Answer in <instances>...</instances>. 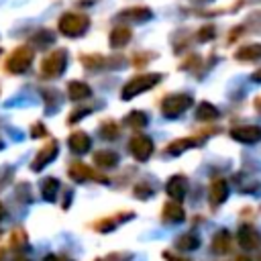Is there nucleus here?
I'll return each instance as SVG.
<instances>
[{"mask_svg":"<svg viewBox=\"0 0 261 261\" xmlns=\"http://www.w3.org/2000/svg\"><path fill=\"white\" fill-rule=\"evenodd\" d=\"M31 135H33V137H43V135H45V126H43V124H35Z\"/></svg>","mask_w":261,"mask_h":261,"instance_id":"nucleus-32","label":"nucleus"},{"mask_svg":"<svg viewBox=\"0 0 261 261\" xmlns=\"http://www.w3.org/2000/svg\"><path fill=\"white\" fill-rule=\"evenodd\" d=\"M130 37H133V33H130L128 27H114L112 33H110V45L114 49H120L130 41Z\"/></svg>","mask_w":261,"mask_h":261,"instance_id":"nucleus-17","label":"nucleus"},{"mask_svg":"<svg viewBox=\"0 0 261 261\" xmlns=\"http://www.w3.org/2000/svg\"><path fill=\"white\" fill-rule=\"evenodd\" d=\"M212 251L216 255H224V253L230 251V232L228 230L222 228V230H218L214 234V239H212Z\"/></svg>","mask_w":261,"mask_h":261,"instance_id":"nucleus-16","label":"nucleus"},{"mask_svg":"<svg viewBox=\"0 0 261 261\" xmlns=\"http://www.w3.org/2000/svg\"><path fill=\"white\" fill-rule=\"evenodd\" d=\"M239 243H241V247H243L245 251H253V249H257V247L261 245V237H259V232H257L253 226L245 224V226H241V230H239Z\"/></svg>","mask_w":261,"mask_h":261,"instance_id":"nucleus-12","label":"nucleus"},{"mask_svg":"<svg viewBox=\"0 0 261 261\" xmlns=\"http://www.w3.org/2000/svg\"><path fill=\"white\" fill-rule=\"evenodd\" d=\"M196 145H198V139H196V137L175 139V141H171V143L167 145V153H169V155H179V153H184V151H188V149H192V147H196Z\"/></svg>","mask_w":261,"mask_h":261,"instance_id":"nucleus-18","label":"nucleus"},{"mask_svg":"<svg viewBox=\"0 0 261 261\" xmlns=\"http://www.w3.org/2000/svg\"><path fill=\"white\" fill-rule=\"evenodd\" d=\"M135 196L141 198V200H145V198H151V196H153V190H151L147 184H139V186L135 188Z\"/></svg>","mask_w":261,"mask_h":261,"instance_id":"nucleus-29","label":"nucleus"},{"mask_svg":"<svg viewBox=\"0 0 261 261\" xmlns=\"http://www.w3.org/2000/svg\"><path fill=\"white\" fill-rule=\"evenodd\" d=\"M69 177L75 179V181H86V179H96V181H102V184L108 181L106 177L98 175L94 169H90L86 163H80V161L71 163V167H69Z\"/></svg>","mask_w":261,"mask_h":261,"instance_id":"nucleus-8","label":"nucleus"},{"mask_svg":"<svg viewBox=\"0 0 261 261\" xmlns=\"http://www.w3.org/2000/svg\"><path fill=\"white\" fill-rule=\"evenodd\" d=\"M57 188H59V181L55 177H47L43 181V196H45V200H55Z\"/></svg>","mask_w":261,"mask_h":261,"instance_id":"nucleus-27","label":"nucleus"},{"mask_svg":"<svg viewBox=\"0 0 261 261\" xmlns=\"http://www.w3.org/2000/svg\"><path fill=\"white\" fill-rule=\"evenodd\" d=\"M202 2H206V0H202Z\"/></svg>","mask_w":261,"mask_h":261,"instance_id":"nucleus-38","label":"nucleus"},{"mask_svg":"<svg viewBox=\"0 0 261 261\" xmlns=\"http://www.w3.org/2000/svg\"><path fill=\"white\" fill-rule=\"evenodd\" d=\"M237 261H249V259H247V257H239Z\"/></svg>","mask_w":261,"mask_h":261,"instance_id":"nucleus-36","label":"nucleus"},{"mask_svg":"<svg viewBox=\"0 0 261 261\" xmlns=\"http://www.w3.org/2000/svg\"><path fill=\"white\" fill-rule=\"evenodd\" d=\"M230 137L239 143H247V145H253V143H259L261 141V126H255V124H245V126H234L230 130Z\"/></svg>","mask_w":261,"mask_h":261,"instance_id":"nucleus-7","label":"nucleus"},{"mask_svg":"<svg viewBox=\"0 0 261 261\" xmlns=\"http://www.w3.org/2000/svg\"><path fill=\"white\" fill-rule=\"evenodd\" d=\"M45 261H71V259L61 257V255H49V257H45Z\"/></svg>","mask_w":261,"mask_h":261,"instance_id":"nucleus-33","label":"nucleus"},{"mask_svg":"<svg viewBox=\"0 0 261 261\" xmlns=\"http://www.w3.org/2000/svg\"><path fill=\"white\" fill-rule=\"evenodd\" d=\"M228 198V181L222 179V177H216L212 184H210V190H208V200L212 206H220L224 200Z\"/></svg>","mask_w":261,"mask_h":261,"instance_id":"nucleus-9","label":"nucleus"},{"mask_svg":"<svg viewBox=\"0 0 261 261\" xmlns=\"http://www.w3.org/2000/svg\"><path fill=\"white\" fill-rule=\"evenodd\" d=\"M161 77H163L161 73H143V75H137V77L128 80V82L122 86V92H120L122 100H130V98H135L137 94H143V92L151 90L153 86H157V84L161 82Z\"/></svg>","mask_w":261,"mask_h":261,"instance_id":"nucleus-1","label":"nucleus"},{"mask_svg":"<svg viewBox=\"0 0 261 261\" xmlns=\"http://www.w3.org/2000/svg\"><path fill=\"white\" fill-rule=\"evenodd\" d=\"M255 106H257V108H261V100H257V102H255Z\"/></svg>","mask_w":261,"mask_h":261,"instance_id":"nucleus-35","label":"nucleus"},{"mask_svg":"<svg viewBox=\"0 0 261 261\" xmlns=\"http://www.w3.org/2000/svg\"><path fill=\"white\" fill-rule=\"evenodd\" d=\"M33 49H29V47H18L10 57H8V61H6V69L10 71V73H22V71H27L29 69V65H31V61H33Z\"/></svg>","mask_w":261,"mask_h":261,"instance_id":"nucleus-5","label":"nucleus"},{"mask_svg":"<svg viewBox=\"0 0 261 261\" xmlns=\"http://www.w3.org/2000/svg\"><path fill=\"white\" fill-rule=\"evenodd\" d=\"M82 63L88 69H102V67H116L114 63H124L122 57H102V55H84Z\"/></svg>","mask_w":261,"mask_h":261,"instance_id":"nucleus-10","label":"nucleus"},{"mask_svg":"<svg viewBox=\"0 0 261 261\" xmlns=\"http://www.w3.org/2000/svg\"><path fill=\"white\" fill-rule=\"evenodd\" d=\"M192 96L190 94H169L163 102H161V110L167 118H175L181 112H186L192 106Z\"/></svg>","mask_w":261,"mask_h":261,"instance_id":"nucleus-4","label":"nucleus"},{"mask_svg":"<svg viewBox=\"0 0 261 261\" xmlns=\"http://www.w3.org/2000/svg\"><path fill=\"white\" fill-rule=\"evenodd\" d=\"M218 116H220V114H218V108L212 106L210 102H200L198 108H196V118H198V120H214V118H218Z\"/></svg>","mask_w":261,"mask_h":261,"instance_id":"nucleus-22","label":"nucleus"},{"mask_svg":"<svg viewBox=\"0 0 261 261\" xmlns=\"http://www.w3.org/2000/svg\"><path fill=\"white\" fill-rule=\"evenodd\" d=\"M151 16H153V10L147 6H133L118 12L120 20H130V22H143V20H149Z\"/></svg>","mask_w":261,"mask_h":261,"instance_id":"nucleus-13","label":"nucleus"},{"mask_svg":"<svg viewBox=\"0 0 261 261\" xmlns=\"http://www.w3.org/2000/svg\"><path fill=\"white\" fill-rule=\"evenodd\" d=\"M234 57L239 61H257L261 59V43H253V45H247V47H241Z\"/></svg>","mask_w":261,"mask_h":261,"instance_id":"nucleus-20","label":"nucleus"},{"mask_svg":"<svg viewBox=\"0 0 261 261\" xmlns=\"http://www.w3.org/2000/svg\"><path fill=\"white\" fill-rule=\"evenodd\" d=\"M94 163L98 165V167H114L116 163H118V155L114 153V151H98L96 155H94Z\"/></svg>","mask_w":261,"mask_h":261,"instance_id":"nucleus-24","label":"nucleus"},{"mask_svg":"<svg viewBox=\"0 0 261 261\" xmlns=\"http://www.w3.org/2000/svg\"><path fill=\"white\" fill-rule=\"evenodd\" d=\"M90 145H92L90 137H88L86 133H82V130H77V133H73V135L69 137V149H71L73 153H86V151L90 149Z\"/></svg>","mask_w":261,"mask_h":261,"instance_id":"nucleus-19","label":"nucleus"},{"mask_svg":"<svg viewBox=\"0 0 261 261\" xmlns=\"http://www.w3.org/2000/svg\"><path fill=\"white\" fill-rule=\"evenodd\" d=\"M175 247L179 249V251H194V249H198L200 247V239L196 237V234H192V232H186V234H181L177 241H175Z\"/></svg>","mask_w":261,"mask_h":261,"instance_id":"nucleus-25","label":"nucleus"},{"mask_svg":"<svg viewBox=\"0 0 261 261\" xmlns=\"http://www.w3.org/2000/svg\"><path fill=\"white\" fill-rule=\"evenodd\" d=\"M161 218L165 222H181L186 218V214H184V208L177 202H167L161 210Z\"/></svg>","mask_w":261,"mask_h":261,"instance_id":"nucleus-15","label":"nucleus"},{"mask_svg":"<svg viewBox=\"0 0 261 261\" xmlns=\"http://www.w3.org/2000/svg\"><path fill=\"white\" fill-rule=\"evenodd\" d=\"M128 151L137 161H147L153 153V141L147 135H137L128 143Z\"/></svg>","mask_w":261,"mask_h":261,"instance_id":"nucleus-6","label":"nucleus"},{"mask_svg":"<svg viewBox=\"0 0 261 261\" xmlns=\"http://www.w3.org/2000/svg\"><path fill=\"white\" fill-rule=\"evenodd\" d=\"M18 261H27V259H18Z\"/></svg>","mask_w":261,"mask_h":261,"instance_id":"nucleus-37","label":"nucleus"},{"mask_svg":"<svg viewBox=\"0 0 261 261\" xmlns=\"http://www.w3.org/2000/svg\"><path fill=\"white\" fill-rule=\"evenodd\" d=\"M53 41V35H49V31H41V35L35 37V43H51Z\"/></svg>","mask_w":261,"mask_h":261,"instance_id":"nucleus-30","label":"nucleus"},{"mask_svg":"<svg viewBox=\"0 0 261 261\" xmlns=\"http://www.w3.org/2000/svg\"><path fill=\"white\" fill-rule=\"evenodd\" d=\"M165 192H167L169 198L181 200L186 196V192H188V179L184 175H171L167 179V184H165Z\"/></svg>","mask_w":261,"mask_h":261,"instance_id":"nucleus-11","label":"nucleus"},{"mask_svg":"<svg viewBox=\"0 0 261 261\" xmlns=\"http://www.w3.org/2000/svg\"><path fill=\"white\" fill-rule=\"evenodd\" d=\"M65 65H67V51L65 49H55L43 59L41 73H43V77H57L65 71Z\"/></svg>","mask_w":261,"mask_h":261,"instance_id":"nucleus-2","label":"nucleus"},{"mask_svg":"<svg viewBox=\"0 0 261 261\" xmlns=\"http://www.w3.org/2000/svg\"><path fill=\"white\" fill-rule=\"evenodd\" d=\"M90 27V18L84 16V14H73V12H67L59 18V31L67 37H80L88 31Z\"/></svg>","mask_w":261,"mask_h":261,"instance_id":"nucleus-3","label":"nucleus"},{"mask_svg":"<svg viewBox=\"0 0 261 261\" xmlns=\"http://www.w3.org/2000/svg\"><path fill=\"white\" fill-rule=\"evenodd\" d=\"M55 155H57V143H55V141H51V143H49V145H45V147L39 151V155L35 157V161H33V169H35V171L43 169L49 161H53V159H55Z\"/></svg>","mask_w":261,"mask_h":261,"instance_id":"nucleus-14","label":"nucleus"},{"mask_svg":"<svg viewBox=\"0 0 261 261\" xmlns=\"http://www.w3.org/2000/svg\"><path fill=\"white\" fill-rule=\"evenodd\" d=\"M251 77H253V82H259V84H261V69L253 71V75H251Z\"/></svg>","mask_w":261,"mask_h":261,"instance_id":"nucleus-34","label":"nucleus"},{"mask_svg":"<svg viewBox=\"0 0 261 261\" xmlns=\"http://www.w3.org/2000/svg\"><path fill=\"white\" fill-rule=\"evenodd\" d=\"M100 135H102L106 141L116 139V137H118V124H116L114 120H106V122H102V126H100Z\"/></svg>","mask_w":261,"mask_h":261,"instance_id":"nucleus-26","label":"nucleus"},{"mask_svg":"<svg viewBox=\"0 0 261 261\" xmlns=\"http://www.w3.org/2000/svg\"><path fill=\"white\" fill-rule=\"evenodd\" d=\"M67 94H69L71 100H86V98L92 96V90H90V86L84 84V82H69Z\"/></svg>","mask_w":261,"mask_h":261,"instance_id":"nucleus-21","label":"nucleus"},{"mask_svg":"<svg viewBox=\"0 0 261 261\" xmlns=\"http://www.w3.org/2000/svg\"><path fill=\"white\" fill-rule=\"evenodd\" d=\"M124 122H126L130 128H137V130H141V128H145V126H147V122H149V116H147L145 112H141V110H133V112H128V114H126Z\"/></svg>","mask_w":261,"mask_h":261,"instance_id":"nucleus-23","label":"nucleus"},{"mask_svg":"<svg viewBox=\"0 0 261 261\" xmlns=\"http://www.w3.org/2000/svg\"><path fill=\"white\" fill-rule=\"evenodd\" d=\"M210 39H214V27H212V24H206V27H202V29L198 31V41L206 43V41H210Z\"/></svg>","mask_w":261,"mask_h":261,"instance_id":"nucleus-28","label":"nucleus"},{"mask_svg":"<svg viewBox=\"0 0 261 261\" xmlns=\"http://www.w3.org/2000/svg\"><path fill=\"white\" fill-rule=\"evenodd\" d=\"M163 259H165V261H190V259H186V257H181V255H175V253H171V251H163Z\"/></svg>","mask_w":261,"mask_h":261,"instance_id":"nucleus-31","label":"nucleus"}]
</instances>
